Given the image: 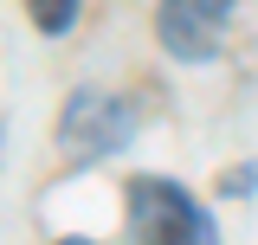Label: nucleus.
Wrapping results in <instances>:
<instances>
[{"mask_svg": "<svg viewBox=\"0 0 258 245\" xmlns=\"http://www.w3.org/2000/svg\"><path fill=\"white\" fill-rule=\"evenodd\" d=\"M123 219H129V245H213V219L200 200H187L174 181L142 174L123 194Z\"/></svg>", "mask_w": 258, "mask_h": 245, "instance_id": "1", "label": "nucleus"}, {"mask_svg": "<svg viewBox=\"0 0 258 245\" xmlns=\"http://www.w3.org/2000/svg\"><path fill=\"white\" fill-rule=\"evenodd\" d=\"M129 129H136V110H129L123 97L110 91H71L58 110V149L71 155V161H103L110 149H123Z\"/></svg>", "mask_w": 258, "mask_h": 245, "instance_id": "2", "label": "nucleus"}, {"mask_svg": "<svg viewBox=\"0 0 258 245\" xmlns=\"http://www.w3.org/2000/svg\"><path fill=\"white\" fill-rule=\"evenodd\" d=\"M232 0H161L155 7V32H161V52L181 65H207L220 52V32Z\"/></svg>", "mask_w": 258, "mask_h": 245, "instance_id": "3", "label": "nucleus"}, {"mask_svg": "<svg viewBox=\"0 0 258 245\" xmlns=\"http://www.w3.org/2000/svg\"><path fill=\"white\" fill-rule=\"evenodd\" d=\"M26 7H32V26L45 32V39L71 32V20H78V0H26Z\"/></svg>", "mask_w": 258, "mask_h": 245, "instance_id": "4", "label": "nucleus"}, {"mask_svg": "<svg viewBox=\"0 0 258 245\" xmlns=\"http://www.w3.org/2000/svg\"><path fill=\"white\" fill-rule=\"evenodd\" d=\"M58 245H91V239H58Z\"/></svg>", "mask_w": 258, "mask_h": 245, "instance_id": "5", "label": "nucleus"}]
</instances>
